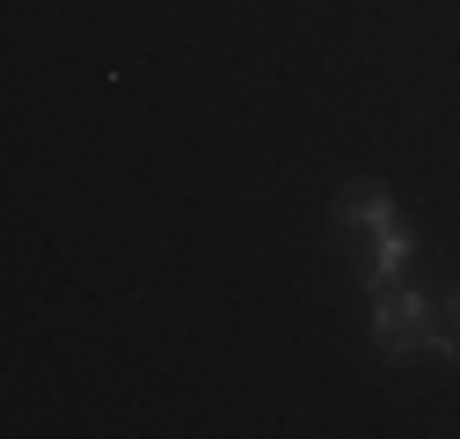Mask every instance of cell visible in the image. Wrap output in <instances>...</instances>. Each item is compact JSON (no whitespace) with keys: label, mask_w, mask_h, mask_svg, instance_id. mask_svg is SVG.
Listing matches in <instances>:
<instances>
[{"label":"cell","mask_w":460,"mask_h":439,"mask_svg":"<svg viewBox=\"0 0 460 439\" xmlns=\"http://www.w3.org/2000/svg\"><path fill=\"white\" fill-rule=\"evenodd\" d=\"M329 228H336L343 264L366 279V293H387V286L402 279V264H410V228H402V212L387 205L380 184H351V191H336Z\"/></svg>","instance_id":"1"},{"label":"cell","mask_w":460,"mask_h":439,"mask_svg":"<svg viewBox=\"0 0 460 439\" xmlns=\"http://www.w3.org/2000/svg\"><path fill=\"white\" fill-rule=\"evenodd\" d=\"M373 300H380V308H373V345H380L387 359H410V352H431V345H438L431 300H424V293L387 286V293H373Z\"/></svg>","instance_id":"2"},{"label":"cell","mask_w":460,"mask_h":439,"mask_svg":"<svg viewBox=\"0 0 460 439\" xmlns=\"http://www.w3.org/2000/svg\"><path fill=\"white\" fill-rule=\"evenodd\" d=\"M453 329H460V300H453Z\"/></svg>","instance_id":"3"}]
</instances>
